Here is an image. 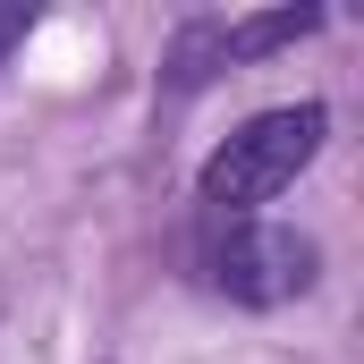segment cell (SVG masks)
Wrapping results in <instances>:
<instances>
[{
  "instance_id": "obj_1",
  "label": "cell",
  "mask_w": 364,
  "mask_h": 364,
  "mask_svg": "<svg viewBox=\"0 0 364 364\" xmlns=\"http://www.w3.org/2000/svg\"><path fill=\"white\" fill-rule=\"evenodd\" d=\"M322 136H331V110H322V102L255 110V119L203 161V212H212V220H255V203H272L279 186H296V170L322 153Z\"/></svg>"
},
{
  "instance_id": "obj_4",
  "label": "cell",
  "mask_w": 364,
  "mask_h": 364,
  "mask_svg": "<svg viewBox=\"0 0 364 364\" xmlns=\"http://www.w3.org/2000/svg\"><path fill=\"white\" fill-rule=\"evenodd\" d=\"M26 34H34V9H26V0H0V60H9Z\"/></svg>"
},
{
  "instance_id": "obj_2",
  "label": "cell",
  "mask_w": 364,
  "mask_h": 364,
  "mask_svg": "<svg viewBox=\"0 0 364 364\" xmlns=\"http://www.w3.org/2000/svg\"><path fill=\"white\" fill-rule=\"evenodd\" d=\"M203 272L220 296H237V305H288V296H305L314 272H322V255H314V237H296V229H272V220H229L212 246H203Z\"/></svg>"
},
{
  "instance_id": "obj_3",
  "label": "cell",
  "mask_w": 364,
  "mask_h": 364,
  "mask_svg": "<svg viewBox=\"0 0 364 364\" xmlns=\"http://www.w3.org/2000/svg\"><path fill=\"white\" fill-rule=\"evenodd\" d=\"M322 26V9H263V17H220V60H263V51H288Z\"/></svg>"
}]
</instances>
